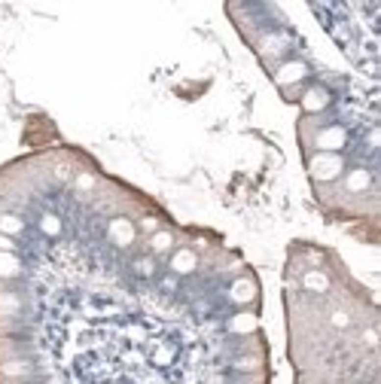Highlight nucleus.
Returning a JSON list of instances; mask_svg holds the SVG:
<instances>
[{
	"mask_svg": "<svg viewBox=\"0 0 381 384\" xmlns=\"http://www.w3.org/2000/svg\"><path fill=\"white\" fill-rule=\"evenodd\" d=\"M192 265H195V256H192L189 250H180V253L174 256V268H177V271H192Z\"/></svg>",
	"mask_w": 381,
	"mask_h": 384,
	"instance_id": "1",
	"label": "nucleus"
},
{
	"mask_svg": "<svg viewBox=\"0 0 381 384\" xmlns=\"http://www.w3.org/2000/svg\"><path fill=\"white\" fill-rule=\"evenodd\" d=\"M22 229V223L16 216H0V232H9V235H16V232Z\"/></svg>",
	"mask_w": 381,
	"mask_h": 384,
	"instance_id": "2",
	"label": "nucleus"
},
{
	"mask_svg": "<svg viewBox=\"0 0 381 384\" xmlns=\"http://www.w3.org/2000/svg\"><path fill=\"white\" fill-rule=\"evenodd\" d=\"M171 247V235L168 232H159L156 238H152V250H168Z\"/></svg>",
	"mask_w": 381,
	"mask_h": 384,
	"instance_id": "3",
	"label": "nucleus"
},
{
	"mask_svg": "<svg viewBox=\"0 0 381 384\" xmlns=\"http://www.w3.org/2000/svg\"><path fill=\"white\" fill-rule=\"evenodd\" d=\"M366 180H369L366 174H354V177H351V189H363V186H366Z\"/></svg>",
	"mask_w": 381,
	"mask_h": 384,
	"instance_id": "4",
	"label": "nucleus"
}]
</instances>
